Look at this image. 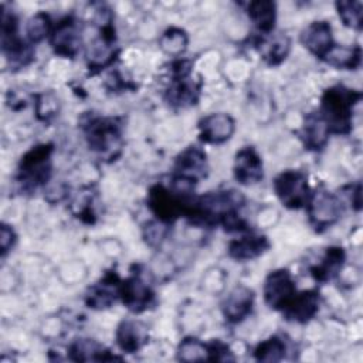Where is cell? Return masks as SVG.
Masks as SVG:
<instances>
[{"label": "cell", "instance_id": "8fae6325", "mask_svg": "<svg viewBox=\"0 0 363 363\" xmlns=\"http://www.w3.org/2000/svg\"><path fill=\"white\" fill-rule=\"evenodd\" d=\"M81 31L75 18H62L51 31L50 43L54 51L62 57H75L81 48Z\"/></svg>", "mask_w": 363, "mask_h": 363}, {"label": "cell", "instance_id": "7c38bea8", "mask_svg": "<svg viewBox=\"0 0 363 363\" xmlns=\"http://www.w3.org/2000/svg\"><path fill=\"white\" fill-rule=\"evenodd\" d=\"M153 291L139 274H133L121 285V299L132 312H142L153 302Z\"/></svg>", "mask_w": 363, "mask_h": 363}, {"label": "cell", "instance_id": "9a60e30c", "mask_svg": "<svg viewBox=\"0 0 363 363\" xmlns=\"http://www.w3.org/2000/svg\"><path fill=\"white\" fill-rule=\"evenodd\" d=\"M234 176L241 184H254L262 179V162L252 147L247 146L235 155Z\"/></svg>", "mask_w": 363, "mask_h": 363}, {"label": "cell", "instance_id": "9c48e42d", "mask_svg": "<svg viewBox=\"0 0 363 363\" xmlns=\"http://www.w3.org/2000/svg\"><path fill=\"white\" fill-rule=\"evenodd\" d=\"M190 72L191 68L189 61H179L174 64V79L167 91V101L172 105L190 106L196 104L200 85L190 78Z\"/></svg>", "mask_w": 363, "mask_h": 363}, {"label": "cell", "instance_id": "ac0fdd59", "mask_svg": "<svg viewBox=\"0 0 363 363\" xmlns=\"http://www.w3.org/2000/svg\"><path fill=\"white\" fill-rule=\"evenodd\" d=\"M254 303V292L244 286H235L230 295L227 296L224 306H223V313L225 319L231 323H237L242 320L247 315H250Z\"/></svg>", "mask_w": 363, "mask_h": 363}, {"label": "cell", "instance_id": "d6986e66", "mask_svg": "<svg viewBox=\"0 0 363 363\" xmlns=\"http://www.w3.org/2000/svg\"><path fill=\"white\" fill-rule=\"evenodd\" d=\"M147 340V329L136 320H122L116 329V343L126 353L138 352Z\"/></svg>", "mask_w": 363, "mask_h": 363}, {"label": "cell", "instance_id": "5bb4252c", "mask_svg": "<svg viewBox=\"0 0 363 363\" xmlns=\"http://www.w3.org/2000/svg\"><path fill=\"white\" fill-rule=\"evenodd\" d=\"M199 129L201 140L207 143H223L234 133L235 123L227 113H211L199 122Z\"/></svg>", "mask_w": 363, "mask_h": 363}, {"label": "cell", "instance_id": "52a82bcc", "mask_svg": "<svg viewBox=\"0 0 363 363\" xmlns=\"http://www.w3.org/2000/svg\"><path fill=\"white\" fill-rule=\"evenodd\" d=\"M343 213L342 201L328 190H318L308 201L309 221L316 230H325L335 224Z\"/></svg>", "mask_w": 363, "mask_h": 363}, {"label": "cell", "instance_id": "603a6c76", "mask_svg": "<svg viewBox=\"0 0 363 363\" xmlns=\"http://www.w3.org/2000/svg\"><path fill=\"white\" fill-rule=\"evenodd\" d=\"M343 262H345V251L343 248L340 247H329L322 258V261L312 267L311 271H312V275L320 281V282H326L332 278H335L342 267H343Z\"/></svg>", "mask_w": 363, "mask_h": 363}, {"label": "cell", "instance_id": "d4e9b609", "mask_svg": "<svg viewBox=\"0 0 363 363\" xmlns=\"http://www.w3.org/2000/svg\"><path fill=\"white\" fill-rule=\"evenodd\" d=\"M329 65L342 69H354L360 65L362 52L360 47H345L333 44L329 51L322 57Z\"/></svg>", "mask_w": 363, "mask_h": 363}, {"label": "cell", "instance_id": "cb8c5ba5", "mask_svg": "<svg viewBox=\"0 0 363 363\" xmlns=\"http://www.w3.org/2000/svg\"><path fill=\"white\" fill-rule=\"evenodd\" d=\"M248 16L261 35L272 33L275 24V4L268 0L251 1L248 4Z\"/></svg>", "mask_w": 363, "mask_h": 363}, {"label": "cell", "instance_id": "2e32d148", "mask_svg": "<svg viewBox=\"0 0 363 363\" xmlns=\"http://www.w3.org/2000/svg\"><path fill=\"white\" fill-rule=\"evenodd\" d=\"M302 44L316 57L322 58L333 45L332 28L328 21H313L301 34Z\"/></svg>", "mask_w": 363, "mask_h": 363}, {"label": "cell", "instance_id": "f1b7e54d", "mask_svg": "<svg viewBox=\"0 0 363 363\" xmlns=\"http://www.w3.org/2000/svg\"><path fill=\"white\" fill-rule=\"evenodd\" d=\"M336 9L339 13V17L342 18L343 24L360 30L362 28V18H363V6L360 1H337Z\"/></svg>", "mask_w": 363, "mask_h": 363}, {"label": "cell", "instance_id": "7402d4cb", "mask_svg": "<svg viewBox=\"0 0 363 363\" xmlns=\"http://www.w3.org/2000/svg\"><path fill=\"white\" fill-rule=\"evenodd\" d=\"M329 133L328 125L319 112H312L306 116L303 123V140L308 149H322L328 142Z\"/></svg>", "mask_w": 363, "mask_h": 363}, {"label": "cell", "instance_id": "3957f363", "mask_svg": "<svg viewBox=\"0 0 363 363\" xmlns=\"http://www.w3.org/2000/svg\"><path fill=\"white\" fill-rule=\"evenodd\" d=\"M52 145H37L20 160L18 182L24 189H35L48 182L51 176Z\"/></svg>", "mask_w": 363, "mask_h": 363}, {"label": "cell", "instance_id": "4dcf8cb0", "mask_svg": "<svg viewBox=\"0 0 363 363\" xmlns=\"http://www.w3.org/2000/svg\"><path fill=\"white\" fill-rule=\"evenodd\" d=\"M50 18L44 13H37L34 17L30 18L27 24V34L31 43L41 41L47 33L50 31Z\"/></svg>", "mask_w": 363, "mask_h": 363}, {"label": "cell", "instance_id": "484cf974", "mask_svg": "<svg viewBox=\"0 0 363 363\" xmlns=\"http://www.w3.org/2000/svg\"><path fill=\"white\" fill-rule=\"evenodd\" d=\"M69 356L72 360L77 362H86V360H115V357L109 354V350H105L101 345H98L92 339H78L69 347Z\"/></svg>", "mask_w": 363, "mask_h": 363}, {"label": "cell", "instance_id": "44dd1931", "mask_svg": "<svg viewBox=\"0 0 363 363\" xmlns=\"http://www.w3.org/2000/svg\"><path fill=\"white\" fill-rule=\"evenodd\" d=\"M269 248V242L264 235H245L234 240L228 245V254L238 261L257 258Z\"/></svg>", "mask_w": 363, "mask_h": 363}, {"label": "cell", "instance_id": "ba28073f", "mask_svg": "<svg viewBox=\"0 0 363 363\" xmlns=\"http://www.w3.org/2000/svg\"><path fill=\"white\" fill-rule=\"evenodd\" d=\"M1 47L6 57L18 65H24L33 58V51L17 35V18L3 7L1 13Z\"/></svg>", "mask_w": 363, "mask_h": 363}, {"label": "cell", "instance_id": "4316f807", "mask_svg": "<svg viewBox=\"0 0 363 363\" xmlns=\"http://www.w3.org/2000/svg\"><path fill=\"white\" fill-rule=\"evenodd\" d=\"M285 343L278 336H271L269 339L261 342L254 352V356L258 362H279L285 356Z\"/></svg>", "mask_w": 363, "mask_h": 363}, {"label": "cell", "instance_id": "1f68e13d", "mask_svg": "<svg viewBox=\"0 0 363 363\" xmlns=\"http://www.w3.org/2000/svg\"><path fill=\"white\" fill-rule=\"evenodd\" d=\"M208 346V360L213 362H225V360H234V356L231 354L227 345L214 340Z\"/></svg>", "mask_w": 363, "mask_h": 363}, {"label": "cell", "instance_id": "f546056e", "mask_svg": "<svg viewBox=\"0 0 363 363\" xmlns=\"http://www.w3.org/2000/svg\"><path fill=\"white\" fill-rule=\"evenodd\" d=\"M187 45V35L180 28H169L160 37V47L170 55H180Z\"/></svg>", "mask_w": 363, "mask_h": 363}, {"label": "cell", "instance_id": "8992f818", "mask_svg": "<svg viewBox=\"0 0 363 363\" xmlns=\"http://www.w3.org/2000/svg\"><path fill=\"white\" fill-rule=\"evenodd\" d=\"M274 190L284 206L288 208H301L308 204L311 193L308 177L298 170H285L274 182Z\"/></svg>", "mask_w": 363, "mask_h": 363}, {"label": "cell", "instance_id": "277c9868", "mask_svg": "<svg viewBox=\"0 0 363 363\" xmlns=\"http://www.w3.org/2000/svg\"><path fill=\"white\" fill-rule=\"evenodd\" d=\"M88 145L92 150L102 155H113L121 146V129L112 118H89L82 125Z\"/></svg>", "mask_w": 363, "mask_h": 363}, {"label": "cell", "instance_id": "7a4b0ae2", "mask_svg": "<svg viewBox=\"0 0 363 363\" xmlns=\"http://www.w3.org/2000/svg\"><path fill=\"white\" fill-rule=\"evenodd\" d=\"M207 174V160L206 153L197 146H190L179 155L174 164V174L172 184L176 193L187 196L194 184L206 177Z\"/></svg>", "mask_w": 363, "mask_h": 363}, {"label": "cell", "instance_id": "e0dca14e", "mask_svg": "<svg viewBox=\"0 0 363 363\" xmlns=\"http://www.w3.org/2000/svg\"><path fill=\"white\" fill-rule=\"evenodd\" d=\"M319 309V294L316 291H305L295 294L288 305L282 309L286 319L305 323L315 316Z\"/></svg>", "mask_w": 363, "mask_h": 363}, {"label": "cell", "instance_id": "4fadbf2b", "mask_svg": "<svg viewBox=\"0 0 363 363\" xmlns=\"http://www.w3.org/2000/svg\"><path fill=\"white\" fill-rule=\"evenodd\" d=\"M121 285L122 281L115 271L106 272L104 278L89 289L86 305L94 309L109 308L118 298H121Z\"/></svg>", "mask_w": 363, "mask_h": 363}, {"label": "cell", "instance_id": "5b68a950", "mask_svg": "<svg viewBox=\"0 0 363 363\" xmlns=\"http://www.w3.org/2000/svg\"><path fill=\"white\" fill-rule=\"evenodd\" d=\"M191 200L182 196L174 190H169L162 184H156L149 190L147 206L162 223H170L180 216L186 214Z\"/></svg>", "mask_w": 363, "mask_h": 363}, {"label": "cell", "instance_id": "d6a6232c", "mask_svg": "<svg viewBox=\"0 0 363 363\" xmlns=\"http://www.w3.org/2000/svg\"><path fill=\"white\" fill-rule=\"evenodd\" d=\"M16 241V234L11 227L7 224H1L0 228V247H1V255H6V252L13 247Z\"/></svg>", "mask_w": 363, "mask_h": 363}, {"label": "cell", "instance_id": "ffe728a7", "mask_svg": "<svg viewBox=\"0 0 363 363\" xmlns=\"http://www.w3.org/2000/svg\"><path fill=\"white\" fill-rule=\"evenodd\" d=\"M257 45L262 58L269 65H278L286 58L289 52L291 41L282 33H278V34L269 33L267 35H261V38L257 40Z\"/></svg>", "mask_w": 363, "mask_h": 363}, {"label": "cell", "instance_id": "30bf717a", "mask_svg": "<svg viewBox=\"0 0 363 363\" xmlns=\"http://www.w3.org/2000/svg\"><path fill=\"white\" fill-rule=\"evenodd\" d=\"M296 294L295 284L286 269L272 271L264 284V299L274 309H284Z\"/></svg>", "mask_w": 363, "mask_h": 363}, {"label": "cell", "instance_id": "83f0119b", "mask_svg": "<svg viewBox=\"0 0 363 363\" xmlns=\"http://www.w3.org/2000/svg\"><path fill=\"white\" fill-rule=\"evenodd\" d=\"M177 354L183 362L208 360V346L196 337H186L179 345Z\"/></svg>", "mask_w": 363, "mask_h": 363}, {"label": "cell", "instance_id": "6da1fadb", "mask_svg": "<svg viewBox=\"0 0 363 363\" xmlns=\"http://www.w3.org/2000/svg\"><path fill=\"white\" fill-rule=\"evenodd\" d=\"M362 92L335 85L322 95L320 115L332 133H349L352 128V111L360 101Z\"/></svg>", "mask_w": 363, "mask_h": 363}]
</instances>
